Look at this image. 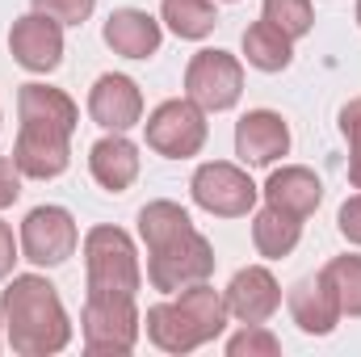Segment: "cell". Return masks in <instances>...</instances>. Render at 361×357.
<instances>
[{"label":"cell","mask_w":361,"mask_h":357,"mask_svg":"<svg viewBox=\"0 0 361 357\" xmlns=\"http://www.w3.org/2000/svg\"><path fill=\"white\" fill-rule=\"evenodd\" d=\"M89 114L97 126H105V131H130V126H139V118H143V97H139V85L130 80V76H114V72H105L89 92Z\"/></svg>","instance_id":"obj_13"},{"label":"cell","mask_w":361,"mask_h":357,"mask_svg":"<svg viewBox=\"0 0 361 357\" xmlns=\"http://www.w3.org/2000/svg\"><path fill=\"white\" fill-rule=\"evenodd\" d=\"M265 21H273L286 38H302L315 25L311 0H265Z\"/></svg>","instance_id":"obj_25"},{"label":"cell","mask_w":361,"mask_h":357,"mask_svg":"<svg viewBox=\"0 0 361 357\" xmlns=\"http://www.w3.org/2000/svg\"><path fill=\"white\" fill-rule=\"evenodd\" d=\"M185 92L202 109H231L244 92V68L227 51H197L185 72Z\"/></svg>","instance_id":"obj_6"},{"label":"cell","mask_w":361,"mask_h":357,"mask_svg":"<svg viewBox=\"0 0 361 357\" xmlns=\"http://www.w3.org/2000/svg\"><path fill=\"white\" fill-rule=\"evenodd\" d=\"M227 353H231V357H277V353H281V341L273 337L269 328L248 324L240 337H231V341H227Z\"/></svg>","instance_id":"obj_26"},{"label":"cell","mask_w":361,"mask_h":357,"mask_svg":"<svg viewBox=\"0 0 361 357\" xmlns=\"http://www.w3.org/2000/svg\"><path fill=\"white\" fill-rule=\"evenodd\" d=\"M68 139H72V126L21 118V135H17V147H13V160H17L21 177H34V181L59 177L68 169V160H72Z\"/></svg>","instance_id":"obj_8"},{"label":"cell","mask_w":361,"mask_h":357,"mask_svg":"<svg viewBox=\"0 0 361 357\" xmlns=\"http://www.w3.org/2000/svg\"><path fill=\"white\" fill-rule=\"evenodd\" d=\"M76 240H80L76 219L63 206H38L21 223V253L34 265H63L76 253Z\"/></svg>","instance_id":"obj_9"},{"label":"cell","mask_w":361,"mask_h":357,"mask_svg":"<svg viewBox=\"0 0 361 357\" xmlns=\"http://www.w3.org/2000/svg\"><path fill=\"white\" fill-rule=\"evenodd\" d=\"M357 25H361V0H357Z\"/></svg>","instance_id":"obj_33"},{"label":"cell","mask_w":361,"mask_h":357,"mask_svg":"<svg viewBox=\"0 0 361 357\" xmlns=\"http://www.w3.org/2000/svg\"><path fill=\"white\" fill-rule=\"evenodd\" d=\"M341 131H345V139H349L353 147H361V97L341 109Z\"/></svg>","instance_id":"obj_30"},{"label":"cell","mask_w":361,"mask_h":357,"mask_svg":"<svg viewBox=\"0 0 361 357\" xmlns=\"http://www.w3.org/2000/svg\"><path fill=\"white\" fill-rule=\"evenodd\" d=\"M80 324H85V345H89V353L122 357V353H130L135 341H139V311H135V298H122V294H89Z\"/></svg>","instance_id":"obj_5"},{"label":"cell","mask_w":361,"mask_h":357,"mask_svg":"<svg viewBox=\"0 0 361 357\" xmlns=\"http://www.w3.org/2000/svg\"><path fill=\"white\" fill-rule=\"evenodd\" d=\"M265 198H269V206H277V210H286V214H294V219H307V214L319 210L324 185H319V177H315L311 169L290 164V169H277V173L265 181Z\"/></svg>","instance_id":"obj_17"},{"label":"cell","mask_w":361,"mask_h":357,"mask_svg":"<svg viewBox=\"0 0 361 357\" xmlns=\"http://www.w3.org/2000/svg\"><path fill=\"white\" fill-rule=\"evenodd\" d=\"M92 4H97V0H34V8L47 13V17H55L59 25H85L89 13H92Z\"/></svg>","instance_id":"obj_27"},{"label":"cell","mask_w":361,"mask_h":357,"mask_svg":"<svg viewBox=\"0 0 361 357\" xmlns=\"http://www.w3.org/2000/svg\"><path fill=\"white\" fill-rule=\"evenodd\" d=\"M89 169H92V177H97V185H101V189L122 193V189H130V185H135V177H139V147L114 131L109 139L92 143Z\"/></svg>","instance_id":"obj_18"},{"label":"cell","mask_w":361,"mask_h":357,"mask_svg":"<svg viewBox=\"0 0 361 357\" xmlns=\"http://www.w3.org/2000/svg\"><path fill=\"white\" fill-rule=\"evenodd\" d=\"M17 109H21V118L59 122V126H72V131H76V122H80L72 97L59 92V89H51V85H21V92H17Z\"/></svg>","instance_id":"obj_21"},{"label":"cell","mask_w":361,"mask_h":357,"mask_svg":"<svg viewBox=\"0 0 361 357\" xmlns=\"http://www.w3.org/2000/svg\"><path fill=\"white\" fill-rule=\"evenodd\" d=\"M324 277L332 282L341 298V315H361V257H336L324 265Z\"/></svg>","instance_id":"obj_24"},{"label":"cell","mask_w":361,"mask_h":357,"mask_svg":"<svg viewBox=\"0 0 361 357\" xmlns=\"http://www.w3.org/2000/svg\"><path fill=\"white\" fill-rule=\"evenodd\" d=\"M349 181L361 189V147H353V160H349Z\"/></svg>","instance_id":"obj_32"},{"label":"cell","mask_w":361,"mask_h":357,"mask_svg":"<svg viewBox=\"0 0 361 357\" xmlns=\"http://www.w3.org/2000/svg\"><path fill=\"white\" fill-rule=\"evenodd\" d=\"M8 51L21 68L30 72H55L59 59H63V25L47 13H25L13 21L8 30Z\"/></svg>","instance_id":"obj_11"},{"label":"cell","mask_w":361,"mask_h":357,"mask_svg":"<svg viewBox=\"0 0 361 357\" xmlns=\"http://www.w3.org/2000/svg\"><path fill=\"white\" fill-rule=\"evenodd\" d=\"M13 261H17V253H13V231H8V223H0V277H8Z\"/></svg>","instance_id":"obj_31"},{"label":"cell","mask_w":361,"mask_h":357,"mask_svg":"<svg viewBox=\"0 0 361 357\" xmlns=\"http://www.w3.org/2000/svg\"><path fill=\"white\" fill-rule=\"evenodd\" d=\"M290 315L302 332L311 337H328L341 320V298L332 290V282L324 277V269L315 277H302L294 290H290Z\"/></svg>","instance_id":"obj_15"},{"label":"cell","mask_w":361,"mask_h":357,"mask_svg":"<svg viewBox=\"0 0 361 357\" xmlns=\"http://www.w3.org/2000/svg\"><path fill=\"white\" fill-rule=\"evenodd\" d=\"M17 198H21V169H17V160L0 156V210L13 206Z\"/></svg>","instance_id":"obj_28"},{"label":"cell","mask_w":361,"mask_h":357,"mask_svg":"<svg viewBox=\"0 0 361 357\" xmlns=\"http://www.w3.org/2000/svg\"><path fill=\"white\" fill-rule=\"evenodd\" d=\"M227 303V315H235L240 324H265L273 311L281 307V290H277V277L265 265H248L240 269L223 294Z\"/></svg>","instance_id":"obj_12"},{"label":"cell","mask_w":361,"mask_h":357,"mask_svg":"<svg viewBox=\"0 0 361 357\" xmlns=\"http://www.w3.org/2000/svg\"><path fill=\"white\" fill-rule=\"evenodd\" d=\"M336 227H341V236H345L349 244H361V193H357V198H349V202L341 206Z\"/></svg>","instance_id":"obj_29"},{"label":"cell","mask_w":361,"mask_h":357,"mask_svg":"<svg viewBox=\"0 0 361 357\" xmlns=\"http://www.w3.org/2000/svg\"><path fill=\"white\" fill-rule=\"evenodd\" d=\"M286 152H290V131H286L281 114L252 109L235 122V156L244 164H273Z\"/></svg>","instance_id":"obj_14"},{"label":"cell","mask_w":361,"mask_h":357,"mask_svg":"<svg viewBox=\"0 0 361 357\" xmlns=\"http://www.w3.org/2000/svg\"><path fill=\"white\" fill-rule=\"evenodd\" d=\"M206 143V114L202 105H193L189 97L180 101H164L152 118H147V147H156L169 160H185L197 156Z\"/></svg>","instance_id":"obj_7"},{"label":"cell","mask_w":361,"mask_h":357,"mask_svg":"<svg viewBox=\"0 0 361 357\" xmlns=\"http://www.w3.org/2000/svg\"><path fill=\"white\" fill-rule=\"evenodd\" d=\"M160 21H169V30L177 38H206L219 21L210 0H164L160 4Z\"/></svg>","instance_id":"obj_23"},{"label":"cell","mask_w":361,"mask_h":357,"mask_svg":"<svg viewBox=\"0 0 361 357\" xmlns=\"http://www.w3.org/2000/svg\"><path fill=\"white\" fill-rule=\"evenodd\" d=\"M298 236H302V219L277 210V206H265L257 219H252V240H257V253L269 257V261H281L298 248Z\"/></svg>","instance_id":"obj_19"},{"label":"cell","mask_w":361,"mask_h":357,"mask_svg":"<svg viewBox=\"0 0 361 357\" xmlns=\"http://www.w3.org/2000/svg\"><path fill=\"white\" fill-rule=\"evenodd\" d=\"M160 21L143 8H118L109 21H105V42L109 51L126 55V59H147L160 51Z\"/></svg>","instance_id":"obj_16"},{"label":"cell","mask_w":361,"mask_h":357,"mask_svg":"<svg viewBox=\"0 0 361 357\" xmlns=\"http://www.w3.org/2000/svg\"><path fill=\"white\" fill-rule=\"evenodd\" d=\"M85 265H89V294H139V257L126 231L118 227H92L85 236Z\"/></svg>","instance_id":"obj_3"},{"label":"cell","mask_w":361,"mask_h":357,"mask_svg":"<svg viewBox=\"0 0 361 357\" xmlns=\"http://www.w3.org/2000/svg\"><path fill=\"white\" fill-rule=\"evenodd\" d=\"M189 227H193V219L180 210L177 202H147V206L139 210V236H143L147 248H160V244L177 240Z\"/></svg>","instance_id":"obj_22"},{"label":"cell","mask_w":361,"mask_h":357,"mask_svg":"<svg viewBox=\"0 0 361 357\" xmlns=\"http://www.w3.org/2000/svg\"><path fill=\"white\" fill-rule=\"evenodd\" d=\"M227 324V303L214 286L197 282L185 286L177 303H156L147 311V337L164 353H189L206 341H214Z\"/></svg>","instance_id":"obj_2"},{"label":"cell","mask_w":361,"mask_h":357,"mask_svg":"<svg viewBox=\"0 0 361 357\" xmlns=\"http://www.w3.org/2000/svg\"><path fill=\"white\" fill-rule=\"evenodd\" d=\"M244 55H248V63L252 68H261V72H281V68H290V59H294V38H286L273 21H252L248 30H244Z\"/></svg>","instance_id":"obj_20"},{"label":"cell","mask_w":361,"mask_h":357,"mask_svg":"<svg viewBox=\"0 0 361 357\" xmlns=\"http://www.w3.org/2000/svg\"><path fill=\"white\" fill-rule=\"evenodd\" d=\"M193 202L210 214H223V219H240L257 206V185L244 169L235 164H202L193 173Z\"/></svg>","instance_id":"obj_10"},{"label":"cell","mask_w":361,"mask_h":357,"mask_svg":"<svg viewBox=\"0 0 361 357\" xmlns=\"http://www.w3.org/2000/svg\"><path fill=\"white\" fill-rule=\"evenodd\" d=\"M147 257H152L147 261V282L156 290H164V294L197 286V282H206L214 273V253H210L206 236H197L193 227L177 240L160 244V248H147Z\"/></svg>","instance_id":"obj_4"},{"label":"cell","mask_w":361,"mask_h":357,"mask_svg":"<svg viewBox=\"0 0 361 357\" xmlns=\"http://www.w3.org/2000/svg\"><path fill=\"white\" fill-rule=\"evenodd\" d=\"M0 315L8 328V345L21 357L59 353L72 341L68 311H63V303L47 277H34V273L13 277L8 290L0 294Z\"/></svg>","instance_id":"obj_1"}]
</instances>
